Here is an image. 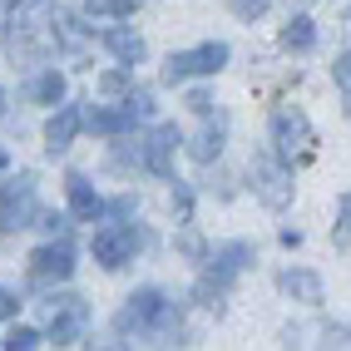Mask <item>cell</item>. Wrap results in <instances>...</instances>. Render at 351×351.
<instances>
[{
  "instance_id": "cell-26",
  "label": "cell",
  "mask_w": 351,
  "mask_h": 351,
  "mask_svg": "<svg viewBox=\"0 0 351 351\" xmlns=\"http://www.w3.org/2000/svg\"><path fill=\"white\" fill-rule=\"evenodd\" d=\"M272 0H228V10L238 15V20H257V15H267Z\"/></svg>"
},
{
  "instance_id": "cell-10",
  "label": "cell",
  "mask_w": 351,
  "mask_h": 351,
  "mask_svg": "<svg viewBox=\"0 0 351 351\" xmlns=\"http://www.w3.org/2000/svg\"><path fill=\"white\" fill-rule=\"evenodd\" d=\"M178 144H183L178 124H158V129L144 138V169H149L154 178H173V154H178Z\"/></svg>"
},
{
  "instance_id": "cell-25",
  "label": "cell",
  "mask_w": 351,
  "mask_h": 351,
  "mask_svg": "<svg viewBox=\"0 0 351 351\" xmlns=\"http://www.w3.org/2000/svg\"><path fill=\"white\" fill-rule=\"evenodd\" d=\"M178 252H183V257H193V263H203V257H208V247H203V238H198L193 228H183V232H178Z\"/></svg>"
},
{
  "instance_id": "cell-6",
  "label": "cell",
  "mask_w": 351,
  "mask_h": 351,
  "mask_svg": "<svg viewBox=\"0 0 351 351\" xmlns=\"http://www.w3.org/2000/svg\"><path fill=\"white\" fill-rule=\"evenodd\" d=\"M228 45L223 40H208L198 45V50H178L163 60V84H183V80H193V75H218V69L228 64Z\"/></svg>"
},
{
  "instance_id": "cell-19",
  "label": "cell",
  "mask_w": 351,
  "mask_h": 351,
  "mask_svg": "<svg viewBox=\"0 0 351 351\" xmlns=\"http://www.w3.org/2000/svg\"><path fill=\"white\" fill-rule=\"evenodd\" d=\"M30 99H35V104H60V99H64V75H55V69L35 75V80H30Z\"/></svg>"
},
{
  "instance_id": "cell-13",
  "label": "cell",
  "mask_w": 351,
  "mask_h": 351,
  "mask_svg": "<svg viewBox=\"0 0 351 351\" xmlns=\"http://www.w3.org/2000/svg\"><path fill=\"white\" fill-rule=\"evenodd\" d=\"M64 193H69V213H75L80 223H99V218H104V198L89 189L84 173H69V178H64Z\"/></svg>"
},
{
  "instance_id": "cell-28",
  "label": "cell",
  "mask_w": 351,
  "mask_h": 351,
  "mask_svg": "<svg viewBox=\"0 0 351 351\" xmlns=\"http://www.w3.org/2000/svg\"><path fill=\"white\" fill-rule=\"evenodd\" d=\"M173 213H178V223H189V213H193V193H189V183H178V178H173Z\"/></svg>"
},
{
  "instance_id": "cell-9",
  "label": "cell",
  "mask_w": 351,
  "mask_h": 351,
  "mask_svg": "<svg viewBox=\"0 0 351 351\" xmlns=\"http://www.w3.org/2000/svg\"><path fill=\"white\" fill-rule=\"evenodd\" d=\"M138 243H144V238H138L134 228L109 223V228H99V232H95V243H89V247H95V263H99V267L119 272V267L129 263V257H134V247H138Z\"/></svg>"
},
{
  "instance_id": "cell-33",
  "label": "cell",
  "mask_w": 351,
  "mask_h": 351,
  "mask_svg": "<svg viewBox=\"0 0 351 351\" xmlns=\"http://www.w3.org/2000/svg\"><path fill=\"white\" fill-rule=\"evenodd\" d=\"M5 163H10V158H5V149H0V173H5Z\"/></svg>"
},
{
  "instance_id": "cell-4",
  "label": "cell",
  "mask_w": 351,
  "mask_h": 351,
  "mask_svg": "<svg viewBox=\"0 0 351 351\" xmlns=\"http://www.w3.org/2000/svg\"><path fill=\"white\" fill-rule=\"evenodd\" d=\"M247 178H252V193L263 208H272V213H282V208L292 203V163L277 154V149H263L252 154L247 163Z\"/></svg>"
},
{
  "instance_id": "cell-23",
  "label": "cell",
  "mask_w": 351,
  "mask_h": 351,
  "mask_svg": "<svg viewBox=\"0 0 351 351\" xmlns=\"http://www.w3.org/2000/svg\"><path fill=\"white\" fill-rule=\"evenodd\" d=\"M40 341H45V337L35 332V326H15V332L5 337V346H10V351H35Z\"/></svg>"
},
{
  "instance_id": "cell-12",
  "label": "cell",
  "mask_w": 351,
  "mask_h": 351,
  "mask_svg": "<svg viewBox=\"0 0 351 351\" xmlns=\"http://www.w3.org/2000/svg\"><path fill=\"white\" fill-rule=\"evenodd\" d=\"M134 124H138V119H134L129 104H89V109H84V129H95V134H104V138L129 134Z\"/></svg>"
},
{
  "instance_id": "cell-11",
  "label": "cell",
  "mask_w": 351,
  "mask_h": 351,
  "mask_svg": "<svg viewBox=\"0 0 351 351\" xmlns=\"http://www.w3.org/2000/svg\"><path fill=\"white\" fill-rule=\"evenodd\" d=\"M80 129H84V109L60 104V109L50 114V124H45V149H50V154H64L69 144H75Z\"/></svg>"
},
{
  "instance_id": "cell-31",
  "label": "cell",
  "mask_w": 351,
  "mask_h": 351,
  "mask_svg": "<svg viewBox=\"0 0 351 351\" xmlns=\"http://www.w3.org/2000/svg\"><path fill=\"white\" fill-rule=\"evenodd\" d=\"M20 312V302H15V292H5V287H0V322H5V317H15Z\"/></svg>"
},
{
  "instance_id": "cell-14",
  "label": "cell",
  "mask_w": 351,
  "mask_h": 351,
  "mask_svg": "<svg viewBox=\"0 0 351 351\" xmlns=\"http://www.w3.org/2000/svg\"><path fill=\"white\" fill-rule=\"evenodd\" d=\"M99 45H104V50L114 55V60H119V64H138V60H144L149 55V45H144V35H134V30H119V25H109V30H99Z\"/></svg>"
},
{
  "instance_id": "cell-17",
  "label": "cell",
  "mask_w": 351,
  "mask_h": 351,
  "mask_svg": "<svg viewBox=\"0 0 351 351\" xmlns=\"http://www.w3.org/2000/svg\"><path fill=\"white\" fill-rule=\"evenodd\" d=\"M277 45H282V50H292V55H307L312 45H317V25L307 15H292L287 25H282V35H277Z\"/></svg>"
},
{
  "instance_id": "cell-7",
  "label": "cell",
  "mask_w": 351,
  "mask_h": 351,
  "mask_svg": "<svg viewBox=\"0 0 351 351\" xmlns=\"http://www.w3.org/2000/svg\"><path fill=\"white\" fill-rule=\"evenodd\" d=\"M40 223V198H35V178L20 173L15 183H0V228L20 232Z\"/></svg>"
},
{
  "instance_id": "cell-3",
  "label": "cell",
  "mask_w": 351,
  "mask_h": 351,
  "mask_svg": "<svg viewBox=\"0 0 351 351\" xmlns=\"http://www.w3.org/2000/svg\"><path fill=\"white\" fill-rule=\"evenodd\" d=\"M267 134H272V149L287 163H307L317 154V129H312V119L297 104H277L272 119H267Z\"/></svg>"
},
{
  "instance_id": "cell-16",
  "label": "cell",
  "mask_w": 351,
  "mask_h": 351,
  "mask_svg": "<svg viewBox=\"0 0 351 351\" xmlns=\"http://www.w3.org/2000/svg\"><path fill=\"white\" fill-rule=\"evenodd\" d=\"M277 287H282L292 302H307V307L322 302V277L307 272V267H282V272H277Z\"/></svg>"
},
{
  "instance_id": "cell-21",
  "label": "cell",
  "mask_w": 351,
  "mask_h": 351,
  "mask_svg": "<svg viewBox=\"0 0 351 351\" xmlns=\"http://www.w3.org/2000/svg\"><path fill=\"white\" fill-rule=\"evenodd\" d=\"M332 80H337V89H341V109L351 114V50L332 64Z\"/></svg>"
},
{
  "instance_id": "cell-8",
  "label": "cell",
  "mask_w": 351,
  "mask_h": 351,
  "mask_svg": "<svg viewBox=\"0 0 351 351\" xmlns=\"http://www.w3.org/2000/svg\"><path fill=\"white\" fill-rule=\"evenodd\" d=\"M69 272H75V247H69L64 238L35 247V252H30V263H25V277H30L35 287H55V282H64Z\"/></svg>"
},
{
  "instance_id": "cell-29",
  "label": "cell",
  "mask_w": 351,
  "mask_h": 351,
  "mask_svg": "<svg viewBox=\"0 0 351 351\" xmlns=\"http://www.w3.org/2000/svg\"><path fill=\"white\" fill-rule=\"evenodd\" d=\"M213 104H218V99L208 95V89H193V95H189V109H193V114H203V119L213 114Z\"/></svg>"
},
{
  "instance_id": "cell-2",
  "label": "cell",
  "mask_w": 351,
  "mask_h": 351,
  "mask_svg": "<svg viewBox=\"0 0 351 351\" xmlns=\"http://www.w3.org/2000/svg\"><path fill=\"white\" fill-rule=\"evenodd\" d=\"M247 263H252V243H228V247H218V252H208V272L198 277L193 302H198L203 312L223 317V302H228L232 282L247 272Z\"/></svg>"
},
{
  "instance_id": "cell-22",
  "label": "cell",
  "mask_w": 351,
  "mask_h": 351,
  "mask_svg": "<svg viewBox=\"0 0 351 351\" xmlns=\"http://www.w3.org/2000/svg\"><path fill=\"white\" fill-rule=\"evenodd\" d=\"M124 104L134 109V119H138V124H144V119H154V95H149V89H129V95H124Z\"/></svg>"
},
{
  "instance_id": "cell-30",
  "label": "cell",
  "mask_w": 351,
  "mask_h": 351,
  "mask_svg": "<svg viewBox=\"0 0 351 351\" xmlns=\"http://www.w3.org/2000/svg\"><path fill=\"white\" fill-rule=\"evenodd\" d=\"M40 228H45V232H50V238H55V232H60V238H64V228H69V223H64L60 213H40Z\"/></svg>"
},
{
  "instance_id": "cell-27",
  "label": "cell",
  "mask_w": 351,
  "mask_h": 351,
  "mask_svg": "<svg viewBox=\"0 0 351 351\" xmlns=\"http://www.w3.org/2000/svg\"><path fill=\"white\" fill-rule=\"evenodd\" d=\"M89 15H129L134 10V0H84Z\"/></svg>"
},
{
  "instance_id": "cell-15",
  "label": "cell",
  "mask_w": 351,
  "mask_h": 351,
  "mask_svg": "<svg viewBox=\"0 0 351 351\" xmlns=\"http://www.w3.org/2000/svg\"><path fill=\"white\" fill-rule=\"evenodd\" d=\"M50 40L60 45V50H69V55H80L84 50V25H80V15L75 10H64L60 0H55V15H50Z\"/></svg>"
},
{
  "instance_id": "cell-32",
  "label": "cell",
  "mask_w": 351,
  "mask_h": 351,
  "mask_svg": "<svg viewBox=\"0 0 351 351\" xmlns=\"http://www.w3.org/2000/svg\"><path fill=\"white\" fill-rule=\"evenodd\" d=\"M15 10H35V5H55V0H10Z\"/></svg>"
},
{
  "instance_id": "cell-34",
  "label": "cell",
  "mask_w": 351,
  "mask_h": 351,
  "mask_svg": "<svg viewBox=\"0 0 351 351\" xmlns=\"http://www.w3.org/2000/svg\"><path fill=\"white\" fill-rule=\"evenodd\" d=\"M0 114H5V95H0Z\"/></svg>"
},
{
  "instance_id": "cell-18",
  "label": "cell",
  "mask_w": 351,
  "mask_h": 351,
  "mask_svg": "<svg viewBox=\"0 0 351 351\" xmlns=\"http://www.w3.org/2000/svg\"><path fill=\"white\" fill-rule=\"evenodd\" d=\"M218 154H223V119L208 124V129H198V138L189 144V158H193V163H213Z\"/></svg>"
},
{
  "instance_id": "cell-5",
  "label": "cell",
  "mask_w": 351,
  "mask_h": 351,
  "mask_svg": "<svg viewBox=\"0 0 351 351\" xmlns=\"http://www.w3.org/2000/svg\"><path fill=\"white\" fill-rule=\"evenodd\" d=\"M45 326H50V341L55 346H75L89 326V307L84 297L75 292H60V297H45Z\"/></svg>"
},
{
  "instance_id": "cell-20",
  "label": "cell",
  "mask_w": 351,
  "mask_h": 351,
  "mask_svg": "<svg viewBox=\"0 0 351 351\" xmlns=\"http://www.w3.org/2000/svg\"><path fill=\"white\" fill-rule=\"evenodd\" d=\"M332 247L341 257H351V193H341L337 203V223H332Z\"/></svg>"
},
{
  "instance_id": "cell-24",
  "label": "cell",
  "mask_w": 351,
  "mask_h": 351,
  "mask_svg": "<svg viewBox=\"0 0 351 351\" xmlns=\"http://www.w3.org/2000/svg\"><path fill=\"white\" fill-rule=\"evenodd\" d=\"M129 69H109V75H99V95H129Z\"/></svg>"
},
{
  "instance_id": "cell-1",
  "label": "cell",
  "mask_w": 351,
  "mask_h": 351,
  "mask_svg": "<svg viewBox=\"0 0 351 351\" xmlns=\"http://www.w3.org/2000/svg\"><path fill=\"white\" fill-rule=\"evenodd\" d=\"M114 332H119V337H138V341L173 346V341H183V317H178V307H173L169 292L138 287L124 307L114 312Z\"/></svg>"
}]
</instances>
